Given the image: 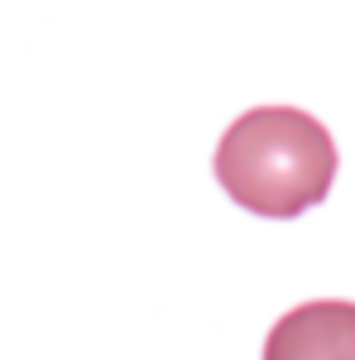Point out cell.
Listing matches in <instances>:
<instances>
[{"label":"cell","instance_id":"6da1fadb","mask_svg":"<svg viewBox=\"0 0 355 360\" xmlns=\"http://www.w3.org/2000/svg\"><path fill=\"white\" fill-rule=\"evenodd\" d=\"M336 144L327 125L298 106H254L217 144V183L235 207L293 221L327 197Z\"/></svg>","mask_w":355,"mask_h":360},{"label":"cell","instance_id":"7a4b0ae2","mask_svg":"<svg viewBox=\"0 0 355 360\" xmlns=\"http://www.w3.org/2000/svg\"><path fill=\"white\" fill-rule=\"evenodd\" d=\"M264 360H355V303L317 298L273 322Z\"/></svg>","mask_w":355,"mask_h":360}]
</instances>
